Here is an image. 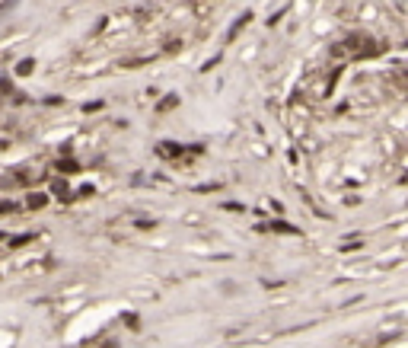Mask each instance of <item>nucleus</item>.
I'll use <instances>...</instances> for the list:
<instances>
[{
  "mask_svg": "<svg viewBox=\"0 0 408 348\" xmlns=\"http://www.w3.org/2000/svg\"><path fill=\"white\" fill-rule=\"evenodd\" d=\"M156 153H160V156H166V160H182V156H185L188 150H185V147H182V144H172V141H163V144H156Z\"/></svg>",
  "mask_w": 408,
  "mask_h": 348,
  "instance_id": "1",
  "label": "nucleus"
},
{
  "mask_svg": "<svg viewBox=\"0 0 408 348\" xmlns=\"http://www.w3.org/2000/svg\"><path fill=\"white\" fill-rule=\"evenodd\" d=\"M252 20H255V13H252V10H246L242 16H236V20H233V26L227 29V39H230V42H233V39H239V32L246 29V26L252 23Z\"/></svg>",
  "mask_w": 408,
  "mask_h": 348,
  "instance_id": "2",
  "label": "nucleus"
},
{
  "mask_svg": "<svg viewBox=\"0 0 408 348\" xmlns=\"http://www.w3.org/2000/svg\"><path fill=\"white\" fill-rule=\"evenodd\" d=\"M258 230H262V233H268V230H271V233H290V237H297V227H293V224H287V221H274V224H262V227H258Z\"/></svg>",
  "mask_w": 408,
  "mask_h": 348,
  "instance_id": "3",
  "label": "nucleus"
},
{
  "mask_svg": "<svg viewBox=\"0 0 408 348\" xmlns=\"http://www.w3.org/2000/svg\"><path fill=\"white\" fill-rule=\"evenodd\" d=\"M45 205H48L45 192H32L29 198H26V208H29V211H39V208H45Z\"/></svg>",
  "mask_w": 408,
  "mask_h": 348,
  "instance_id": "4",
  "label": "nucleus"
},
{
  "mask_svg": "<svg viewBox=\"0 0 408 348\" xmlns=\"http://www.w3.org/2000/svg\"><path fill=\"white\" fill-rule=\"evenodd\" d=\"M51 192H55L58 198H64V202H71V198H74L71 192H67V182H64V179H55V182H51Z\"/></svg>",
  "mask_w": 408,
  "mask_h": 348,
  "instance_id": "5",
  "label": "nucleus"
},
{
  "mask_svg": "<svg viewBox=\"0 0 408 348\" xmlns=\"http://www.w3.org/2000/svg\"><path fill=\"white\" fill-rule=\"evenodd\" d=\"M58 172H80V163L74 156H64V160H58Z\"/></svg>",
  "mask_w": 408,
  "mask_h": 348,
  "instance_id": "6",
  "label": "nucleus"
},
{
  "mask_svg": "<svg viewBox=\"0 0 408 348\" xmlns=\"http://www.w3.org/2000/svg\"><path fill=\"white\" fill-rule=\"evenodd\" d=\"M176 106H179V96H176V93H169V96H163V99H160L156 112H169V109H176Z\"/></svg>",
  "mask_w": 408,
  "mask_h": 348,
  "instance_id": "7",
  "label": "nucleus"
},
{
  "mask_svg": "<svg viewBox=\"0 0 408 348\" xmlns=\"http://www.w3.org/2000/svg\"><path fill=\"white\" fill-rule=\"evenodd\" d=\"M32 71H36V61H32V58H23L20 64H16V74H20V77H29Z\"/></svg>",
  "mask_w": 408,
  "mask_h": 348,
  "instance_id": "8",
  "label": "nucleus"
},
{
  "mask_svg": "<svg viewBox=\"0 0 408 348\" xmlns=\"http://www.w3.org/2000/svg\"><path fill=\"white\" fill-rule=\"evenodd\" d=\"M13 211H20V205H16V202H0V217H7V214H13Z\"/></svg>",
  "mask_w": 408,
  "mask_h": 348,
  "instance_id": "9",
  "label": "nucleus"
},
{
  "mask_svg": "<svg viewBox=\"0 0 408 348\" xmlns=\"http://www.w3.org/2000/svg\"><path fill=\"white\" fill-rule=\"evenodd\" d=\"M99 109H106V102H102V99H96V102H86V106H83V112H86V115H93V112H99Z\"/></svg>",
  "mask_w": 408,
  "mask_h": 348,
  "instance_id": "10",
  "label": "nucleus"
},
{
  "mask_svg": "<svg viewBox=\"0 0 408 348\" xmlns=\"http://www.w3.org/2000/svg\"><path fill=\"white\" fill-rule=\"evenodd\" d=\"M26 243H32V233H20V237H13L10 246H26Z\"/></svg>",
  "mask_w": 408,
  "mask_h": 348,
  "instance_id": "11",
  "label": "nucleus"
},
{
  "mask_svg": "<svg viewBox=\"0 0 408 348\" xmlns=\"http://www.w3.org/2000/svg\"><path fill=\"white\" fill-rule=\"evenodd\" d=\"M166 51H169V55H176V51H182V39H169V42H166Z\"/></svg>",
  "mask_w": 408,
  "mask_h": 348,
  "instance_id": "12",
  "label": "nucleus"
},
{
  "mask_svg": "<svg viewBox=\"0 0 408 348\" xmlns=\"http://www.w3.org/2000/svg\"><path fill=\"white\" fill-rule=\"evenodd\" d=\"M125 326H131V329L141 326V323H137V313H125Z\"/></svg>",
  "mask_w": 408,
  "mask_h": 348,
  "instance_id": "13",
  "label": "nucleus"
},
{
  "mask_svg": "<svg viewBox=\"0 0 408 348\" xmlns=\"http://www.w3.org/2000/svg\"><path fill=\"white\" fill-rule=\"evenodd\" d=\"M284 20V10H277L274 16H271V20H268V26H277V23H281Z\"/></svg>",
  "mask_w": 408,
  "mask_h": 348,
  "instance_id": "14",
  "label": "nucleus"
},
{
  "mask_svg": "<svg viewBox=\"0 0 408 348\" xmlns=\"http://www.w3.org/2000/svg\"><path fill=\"white\" fill-rule=\"evenodd\" d=\"M0 93H13V83L10 80H0Z\"/></svg>",
  "mask_w": 408,
  "mask_h": 348,
  "instance_id": "15",
  "label": "nucleus"
}]
</instances>
